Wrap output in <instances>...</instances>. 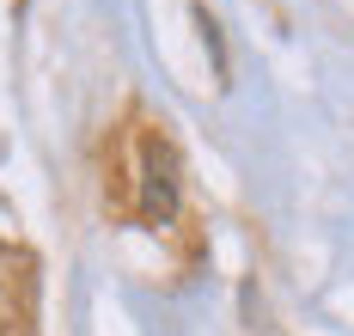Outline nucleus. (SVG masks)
<instances>
[{
	"label": "nucleus",
	"instance_id": "f257e3e1",
	"mask_svg": "<svg viewBox=\"0 0 354 336\" xmlns=\"http://www.w3.org/2000/svg\"><path fill=\"white\" fill-rule=\"evenodd\" d=\"M141 214L147 221H171L177 214V178H171V153L159 141H147V171H141Z\"/></svg>",
	"mask_w": 354,
	"mask_h": 336
}]
</instances>
